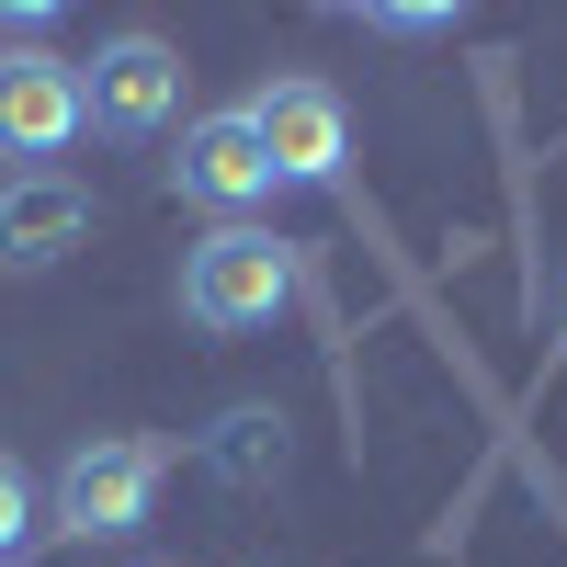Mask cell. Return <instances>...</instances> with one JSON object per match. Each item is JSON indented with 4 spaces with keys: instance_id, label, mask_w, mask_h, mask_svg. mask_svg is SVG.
Returning <instances> with one entry per match:
<instances>
[{
    "instance_id": "obj_1",
    "label": "cell",
    "mask_w": 567,
    "mask_h": 567,
    "mask_svg": "<svg viewBox=\"0 0 567 567\" xmlns=\"http://www.w3.org/2000/svg\"><path fill=\"white\" fill-rule=\"evenodd\" d=\"M284 296H296V250L272 227H216L182 250V318L194 329H272Z\"/></svg>"
},
{
    "instance_id": "obj_2",
    "label": "cell",
    "mask_w": 567,
    "mask_h": 567,
    "mask_svg": "<svg viewBox=\"0 0 567 567\" xmlns=\"http://www.w3.org/2000/svg\"><path fill=\"white\" fill-rule=\"evenodd\" d=\"M171 477V454L159 443H136V432H103V443H80L58 465V523L69 534H136L148 523V499Z\"/></svg>"
},
{
    "instance_id": "obj_3",
    "label": "cell",
    "mask_w": 567,
    "mask_h": 567,
    "mask_svg": "<svg viewBox=\"0 0 567 567\" xmlns=\"http://www.w3.org/2000/svg\"><path fill=\"white\" fill-rule=\"evenodd\" d=\"M80 114L103 136H159L182 114V45L171 34H114L103 58L80 69Z\"/></svg>"
},
{
    "instance_id": "obj_4",
    "label": "cell",
    "mask_w": 567,
    "mask_h": 567,
    "mask_svg": "<svg viewBox=\"0 0 567 567\" xmlns=\"http://www.w3.org/2000/svg\"><path fill=\"white\" fill-rule=\"evenodd\" d=\"M239 114H250V136H261L272 182H341L352 114H341V91H329V80H272L261 103H239Z\"/></svg>"
},
{
    "instance_id": "obj_5",
    "label": "cell",
    "mask_w": 567,
    "mask_h": 567,
    "mask_svg": "<svg viewBox=\"0 0 567 567\" xmlns=\"http://www.w3.org/2000/svg\"><path fill=\"white\" fill-rule=\"evenodd\" d=\"M80 125H91V114H80V69L45 58V45H0V159L45 171Z\"/></svg>"
},
{
    "instance_id": "obj_6",
    "label": "cell",
    "mask_w": 567,
    "mask_h": 567,
    "mask_svg": "<svg viewBox=\"0 0 567 567\" xmlns=\"http://www.w3.org/2000/svg\"><path fill=\"white\" fill-rule=\"evenodd\" d=\"M171 194L205 205V216H227V227H250V205H272V159H261L250 114H205V125H182Z\"/></svg>"
},
{
    "instance_id": "obj_7",
    "label": "cell",
    "mask_w": 567,
    "mask_h": 567,
    "mask_svg": "<svg viewBox=\"0 0 567 567\" xmlns=\"http://www.w3.org/2000/svg\"><path fill=\"white\" fill-rule=\"evenodd\" d=\"M91 239V194L69 171H12L0 182V272H58Z\"/></svg>"
},
{
    "instance_id": "obj_8",
    "label": "cell",
    "mask_w": 567,
    "mask_h": 567,
    "mask_svg": "<svg viewBox=\"0 0 567 567\" xmlns=\"http://www.w3.org/2000/svg\"><path fill=\"white\" fill-rule=\"evenodd\" d=\"M216 465H227V477H284V420H272V409L216 420Z\"/></svg>"
},
{
    "instance_id": "obj_9",
    "label": "cell",
    "mask_w": 567,
    "mask_h": 567,
    "mask_svg": "<svg viewBox=\"0 0 567 567\" xmlns=\"http://www.w3.org/2000/svg\"><path fill=\"white\" fill-rule=\"evenodd\" d=\"M23 534H34V477H23L12 454H0V556H12Z\"/></svg>"
},
{
    "instance_id": "obj_10",
    "label": "cell",
    "mask_w": 567,
    "mask_h": 567,
    "mask_svg": "<svg viewBox=\"0 0 567 567\" xmlns=\"http://www.w3.org/2000/svg\"><path fill=\"white\" fill-rule=\"evenodd\" d=\"M374 34H454V12H409V0H386V12H363Z\"/></svg>"
}]
</instances>
